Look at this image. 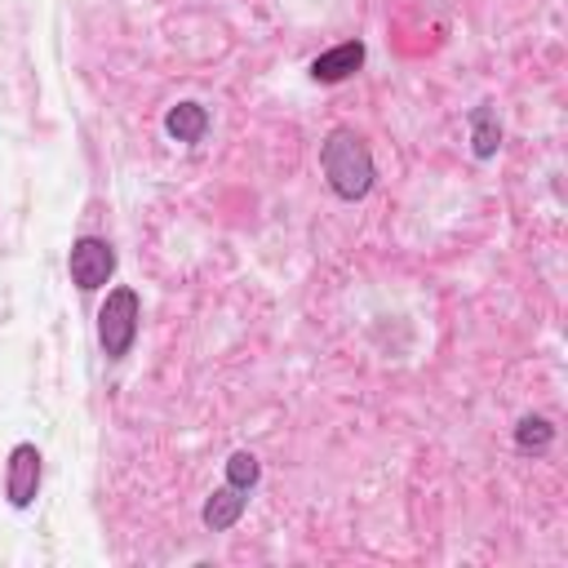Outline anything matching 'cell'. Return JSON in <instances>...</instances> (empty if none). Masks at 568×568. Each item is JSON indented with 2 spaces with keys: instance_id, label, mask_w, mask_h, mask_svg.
I'll use <instances>...</instances> for the list:
<instances>
[{
  "instance_id": "1",
  "label": "cell",
  "mask_w": 568,
  "mask_h": 568,
  "mask_svg": "<svg viewBox=\"0 0 568 568\" xmlns=\"http://www.w3.org/2000/svg\"><path fill=\"white\" fill-rule=\"evenodd\" d=\"M320 169H324V182L337 201H364L368 186L377 178L373 169V151L368 142L355 133V129H333L320 147Z\"/></svg>"
},
{
  "instance_id": "2",
  "label": "cell",
  "mask_w": 568,
  "mask_h": 568,
  "mask_svg": "<svg viewBox=\"0 0 568 568\" xmlns=\"http://www.w3.org/2000/svg\"><path fill=\"white\" fill-rule=\"evenodd\" d=\"M138 320H142V302L133 289H111L103 311H98V342L107 360H125L133 351L138 337Z\"/></svg>"
},
{
  "instance_id": "3",
  "label": "cell",
  "mask_w": 568,
  "mask_h": 568,
  "mask_svg": "<svg viewBox=\"0 0 568 568\" xmlns=\"http://www.w3.org/2000/svg\"><path fill=\"white\" fill-rule=\"evenodd\" d=\"M67 271H72V280H76L85 293H94V289H103V285L116 276V254H111L107 240L81 236V240L72 245V254H67Z\"/></svg>"
},
{
  "instance_id": "4",
  "label": "cell",
  "mask_w": 568,
  "mask_h": 568,
  "mask_svg": "<svg viewBox=\"0 0 568 568\" xmlns=\"http://www.w3.org/2000/svg\"><path fill=\"white\" fill-rule=\"evenodd\" d=\"M41 493V449L36 444H14L6 462V497L14 511H28Z\"/></svg>"
},
{
  "instance_id": "5",
  "label": "cell",
  "mask_w": 568,
  "mask_h": 568,
  "mask_svg": "<svg viewBox=\"0 0 568 568\" xmlns=\"http://www.w3.org/2000/svg\"><path fill=\"white\" fill-rule=\"evenodd\" d=\"M360 67H364V45H360V41H342V45L324 50V54L311 63V81H315V85H342V81H351Z\"/></svg>"
},
{
  "instance_id": "6",
  "label": "cell",
  "mask_w": 568,
  "mask_h": 568,
  "mask_svg": "<svg viewBox=\"0 0 568 568\" xmlns=\"http://www.w3.org/2000/svg\"><path fill=\"white\" fill-rule=\"evenodd\" d=\"M164 133L173 138V142H201L205 133H210V111L201 107V103H178V107H169V116H164Z\"/></svg>"
},
{
  "instance_id": "7",
  "label": "cell",
  "mask_w": 568,
  "mask_h": 568,
  "mask_svg": "<svg viewBox=\"0 0 568 568\" xmlns=\"http://www.w3.org/2000/svg\"><path fill=\"white\" fill-rule=\"evenodd\" d=\"M245 502H249V493H245V489L223 484V489H218V493L205 502V524H210L214 533L236 528V524H240V515H245Z\"/></svg>"
},
{
  "instance_id": "8",
  "label": "cell",
  "mask_w": 568,
  "mask_h": 568,
  "mask_svg": "<svg viewBox=\"0 0 568 568\" xmlns=\"http://www.w3.org/2000/svg\"><path fill=\"white\" fill-rule=\"evenodd\" d=\"M497 147H502V120L489 103H480L471 111V151H475V160H493Z\"/></svg>"
},
{
  "instance_id": "9",
  "label": "cell",
  "mask_w": 568,
  "mask_h": 568,
  "mask_svg": "<svg viewBox=\"0 0 568 568\" xmlns=\"http://www.w3.org/2000/svg\"><path fill=\"white\" fill-rule=\"evenodd\" d=\"M550 440H555V427L546 418H537V414L519 418V427H515V449L519 453H546Z\"/></svg>"
},
{
  "instance_id": "10",
  "label": "cell",
  "mask_w": 568,
  "mask_h": 568,
  "mask_svg": "<svg viewBox=\"0 0 568 568\" xmlns=\"http://www.w3.org/2000/svg\"><path fill=\"white\" fill-rule=\"evenodd\" d=\"M258 475H262V467H258V458L254 453H232V462H227V484H236V489H254L258 484Z\"/></svg>"
}]
</instances>
